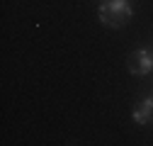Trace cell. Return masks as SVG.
Segmentation results:
<instances>
[{
	"instance_id": "1",
	"label": "cell",
	"mask_w": 153,
	"mask_h": 146,
	"mask_svg": "<svg viewBox=\"0 0 153 146\" xmlns=\"http://www.w3.org/2000/svg\"><path fill=\"white\" fill-rule=\"evenodd\" d=\"M131 15H134V7H131L129 0H105L97 10L100 22L105 27H114V29L124 27Z\"/></svg>"
},
{
	"instance_id": "2",
	"label": "cell",
	"mask_w": 153,
	"mask_h": 146,
	"mask_svg": "<svg viewBox=\"0 0 153 146\" xmlns=\"http://www.w3.org/2000/svg\"><path fill=\"white\" fill-rule=\"evenodd\" d=\"M126 68H129L131 76H146V73L153 71V54L146 51V49H139V51L129 54V59H126Z\"/></svg>"
},
{
	"instance_id": "3",
	"label": "cell",
	"mask_w": 153,
	"mask_h": 146,
	"mask_svg": "<svg viewBox=\"0 0 153 146\" xmlns=\"http://www.w3.org/2000/svg\"><path fill=\"white\" fill-rule=\"evenodd\" d=\"M151 112H153V110L143 102L141 107H136V110H134V122H136V124H146V122L151 119Z\"/></svg>"
},
{
	"instance_id": "4",
	"label": "cell",
	"mask_w": 153,
	"mask_h": 146,
	"mask_svg": "<svg viewBox=\"0 0 153 146\" xmlns=\"http://www.w3.org/2000/svg\"><path fill=\"white\" fill-rule=\"evenodd\" d=\"M143 102H146V105H148V107H151V110H153V95H151V98H146V100H143Z\"/></svg>"
}]
</instances>
